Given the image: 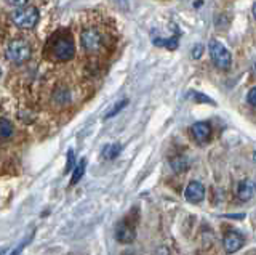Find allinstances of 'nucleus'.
<instances>
[{
	"label": "nucleus",
	"mask_w": 256,
	"mask_h": 255,
	"mask_svg": "<svg viewBox=\"0 0 256 255\" xmlns=\"http://www.w3.org/2000/svg\"><path fill=\"white\" fill-rule=\"evenodd\" d=\"M245 244V239L244 236L237 233V231H229V233L224 236L222 239V245H224V250L226 253H236L244 247Z\"/></svg>",
	"instance_id": "obj_6"
},
{
	"label": "nucleus",
	"mask_w": 256,
	"mask_h": 255,
	"mask_svg": "<svg viewBox=\"0 0 256 255\" xmlns=\"http://www.w3.org/2000/svg\"><path fill=\"white\" fill-rule=\"evenodd\" d=\"M116 237L118 242H124V244H128V242H133L134 237H136V233L132 226H128L126 223H120L116 228Z\"/></svg>",
	"instance_id": "obj_8"
},
{
	"label": "nucleus",
	"mask_w": 256,
	"mask_h": 255,
	"mask_svg": "<svg viewBox=\"0 0 256 255\" xmlns=\"http://www.w3.org/2000/svg\"><path fill=\"white\" fill-rule=\"evenodd\" d=\"M254 196V181L253 180H244L237 186V197L240 201H250Z\"/></svg>",
	"instance_id": "obj_9"
},
{
	"label": "nucleus",
	"mask_w": 256,
	"mask_h": 255,
	"mask_svg": "<svg viewBox=\"0 0 256 255\" xmlns=\"http://www.w3.org/2000/svg\"><path fill=\"white\" fill-rule=\"evenodd\" d=\"M172 167L174 172H182L188 169V161L186 157H174L172 161Z\"/></svg>",
	"instance_id": "obj_14"
},
{
	"label": "nucleus",
	"mask_w": 256,
	"mask_h": 255,
	"mask_svg": "<svg viewBox=\"0 0 256 255\" xmlns=\"http://www.w3.org/2000/svg\"><path fill=\"white\" fill-rule=\"evenodd\" d=\"M208 50H210V57H212L213 63L216 65V68L224 69V71L230 68L232 55L229 53V50L222 44H220L218 41H212L210 47H208Z\"/></svg>",
	"instance_id": "obj_2"
},
{
	"label": "nucleus",
	"mask_w": 256,
	"mask_h": 255,
	"mask_svg": "<svg viewBox=\"0 0 256 255\" xmlns=\"http://www.w3.org/2000/svg\"><path fill=\"white\" fill-rule=\"evenodd\" d=\"M6 58L14 65H22L30 58V47L26 41L16 39L12 41L6 47Z\"/></svg>",
	"instance_id": "obj_1"
},
{
	"label": "nucleus",
	"mask_w": 256,
	"mask_h": 255,
	"mask_svg": "<svg viewBox=\"0 0 256 255\" xmlns=\"http://www.w3.org/2000/svg\"><path fill=\"white\" fill-rule=\"evenodd\" d=\"M120 151H122V146L117 145V143H110V145H106L102 149V156L104 159H109V161H112V159H116Z\"/></svg>",
	"instance_id": "obj_11"
},
{
	"label": "nucleus",
	"mask_w": 256,
	"mask_h": 255,
	"mask_svg": "<svg viewBox=\"0 0 256 255\" xmlns=\"http://www.w3.org/2000/svg\"><path fill=\"white\" fill-rule=\"evenodd\" d=\"M28 0H6V4H10L12 7H22L26 5Z\"/></svg>",
	"instance_id": "obj_20"
},
{
	"label": "nucleus",
	"mask_w": 256,
	"mask_h": 255,
	"mask_svg": "<svg viewBox=\"0 0 256 255\" xmlns=\"http://www.w3.org/2000/svg\"><path fill=\"white\" fill-rule=\"evenodd\" d=\"M53 53H54V58L60 60V61H68L74 57L76 53V45L72 42L70 37H62V39H58L54 44V49H53Z\"/></svg>",
	"instance_id": "obj_4"
},
{
	"label": "nucleus",
	"mask_w": 256,
	"mask_h": 255,
	"mask_svg": "<svg viewBox=\"0 0 256 255\" xmlns=\"http://www.w3.org/2000/svg\"><path fill=\"white\" fill-rule=\"evenodd\" d=\"M202 52H204V47L202 45H196V50H192V57H194L196 60H198L200 55H202Z\"/></svg>",
	"instance_id": "obj_19"
},
{
	"label": "nucleus",
	"mask_w": 256,
	"mask_h": 255,
	"mask_svg": "<svg viewBox=\"0 0 256 255\" xmlns=\"http://www.w3.org/2000/svg\"><path fill=\"white\" fill-rule=\"evenodd\" d=\"M246 101H248V105H250L252 108H256V89H252L250 92H248Z\"/></svg>",
	"instance_id": "obj_18"
},
{
	"label": "nucleus",
	"mask_w": 256,
	"mask_h": 255,
	"mask_svg": "<svg viewBox=\"0 0 256 255\" xmlns=\"http://www.w3.org/2000/svg\"><path fill=\"white\" fill-rule=\"evenodd\" d=\"M85 167H86V161H85V159H80L78 164L76 165L74 173H72L70 185H76L77 181H80V178H82V177H84V173H85Z\"/></svg>",
	"instance_id": "obj_12"
},
{
	"label": "nucleus",
	"mask_w": 256,
	"mask_h": 255,
	"mask_svg": "<svg viewBox=\"0 0 256 255\" xmlns=\"http://www.w3.org/2000/svg\"><path fill=\"white\" fill-rule=\"evenodd\" d=\"M32 237H34V234H30L29 237H26V239H22V241L18 244V245H16V249H13V252L10 253V255H20L22 250H24V247H26L30 241H32Z\"/></svg>",
	"instance_id": "obj_15"
},
{
	"label": "nucleus",
	"mask_w": 256,
	"mask_h": 255,
	"mask_svg": "<svg viewBox=\"0 0 256 255\" xmlns=\"http://www.w3.org/2000/svg\"><path fill=\"white\" fill-rule=\"evenodd\" d=\"M126 105H128V100H122V101L118 103V105H116L114 108L110 109V113H108V116H106V117H112V116H114V114H117L118 111L122 109V108H125Z\"/></svg>",
	"instance_id": "obj_16"
},
{
	"label": "nucleus",
	"mask_w": 256,
	"mask_h": 255,
	"mask_svg": "<svg viewBox=\"0 0 256 255\" xmlns=\"http://www.w3.org/2000/svg\"><path fill=\"white\" fill-rule=\"evenodd\" d=\"M184 197H186L188 202L192 204H198L204 201L205 197V188L200 181H190L186 191H184Z\"/></svg>",
	"instance_id": "obj_7"
},
{
	"label": "nucleus",
	"mask_w": 256,
	"mask_h": 255,
	"mask_svg": "<svg viewBox=\"0 0 256 255\" xmlns=\"http://www.w3.org/2000/svg\"><path fill=\"white\" fill-rule=\"evenodd\" d=\"M82 45L86 52H96L101 49L102 37L98 31L94 29H85L82 33Z\"/></svg>",
	"instance_id": "obj_5"
},
{
	"label": "nucleus",
	"mask_w": 256,
	"mask_h": 255,
	"mask_svg": "<svg viewBox=\"0 0 256 255\" xmlns=\"http://www.w3.org/2000/svg\"><path fill=\"white\" fill-rule=\"evenodd\" d=\"M210 133H212V127L208 122H197L192 125V135H194V138L200 143L208 140Z\"/></svg>",
	"instance_id": "obj_10"
},
{
	"label": "nucleus",
	"mask_w": 256,
	"mask_h": 255,
	"mask_svg": "<svg viewBox=\"0 0 256 255\" xmlns=\"http://www.w3.org/2000/svg\"><path fill=\"white\" fill-rule=\"evenodd\" d=\"M13 21H14V25L21 29H30L37 25L38 12L36 7H22V9H18L14 12Z\"/></svg>",
	"instance_id": "obj_3"
},
{
	"label": "nucleus",
	"mask_w": 256,
	"mask_h": 255,
	"mask_svg": "<svg viewBox=\"0 0 256 255\" xmlns=\"http://www.w3.org/2000/svg\"><path fill=\"white\" fill-rule=\"evenodd\" d=\"M13 133V125L6 119H0V140H5L8 137H12Z\"/></svg>",
	"instance_id": "obj_13"
},
{
	"label": "nucleus",
	"mask_w": 256,
	"mask_h": 255,
	"mask_svg": "<svg viewBox=\"0 0 256 255\" xmlns=\"http://www.w3.org/2000/svg\"><path fill=\"white\" fill-rule=\"evenodd\" d=\"M76 164V159H74V151H69L68 153V164H66V173H69L72 170V167Z\"/></svg>",
	"instance_id": "obj_17"
}]
</instances>
